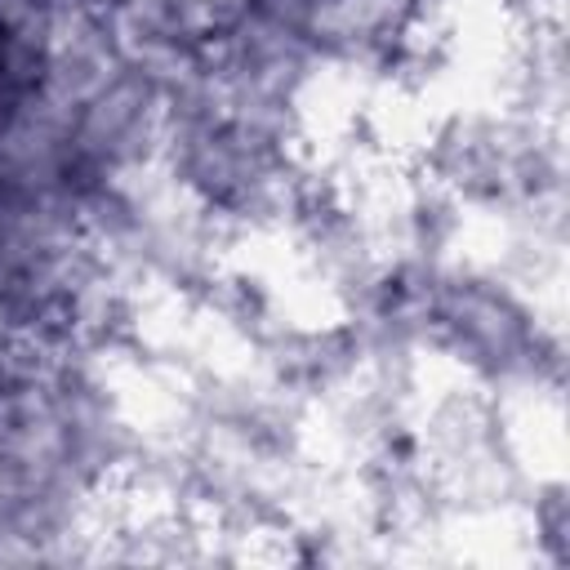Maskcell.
I'll list each match as a JSON object with an SVG mask.
<instances>
[]
</instances>
